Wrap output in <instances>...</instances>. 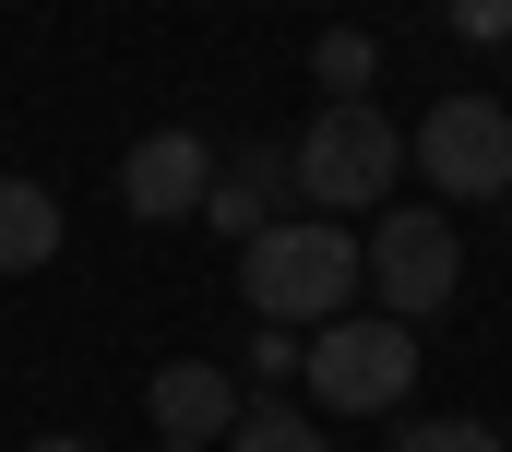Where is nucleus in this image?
<instances>
[{
    "label": "nucleus",
    "mask_w": 512,
    "mask_h": 452,
    "mask_svg": "<svg viewBox=\"0 0 512 452\" xmlns=\"http://www.w3.org/2000/svg\"><path fill=\"white\" fill-rule=\"evenodd\" d=\"M358 286H370V274H358V238L334 215H274L262 238H239V298H251V322L322 334V322H346Z\"/></svg>",
    "instance_id": "obj_1"
},
{
    "label": "nucleus",
    "mask_w": 512,
    "mask_h": 452,
    "mask_svg": "<svg viewBox=\"0 0 512 452\" xmlns=\"http://www.w3.org/2000/svg\"><path fill=\"white\" fill-rule=\"evenodd\" d=\"M393 167H405V131H393L370 96L322 108L298 143H286V179H298V203H310V215H334V226H346V215H370V203L393 191Z\"/></svg>",
    "instance_id": "obj_2"
},
{
    "label": "nucleus",
    "mask_w": 512,
    "mask_h": 452,
    "mask_svg": "<svg viewBox=\"0 0 512 452\" xmlns=\"http://www.w3.org/2000/svg\"><path fill=\"white\" fill-rule=\"evenodd\" d=\"M298 381H310V405H322V417H393V405L417 393V322H382V310L358 322V310H346V322H322V334H310Z\"/></svg>",
    "instance_id": "obj_3"
},
{
    "label": "nucleus",
    "mask_w": 512,
    "mask_h": 452,
    "mask_svg": "<svg viewBox=\"0 0 512 452\" xmlns=\"http://www.w3.org/2000/svg\"><path fill=\"white\" fill-rule=\"evenodd\" d=\"M358 274H370L382 322H429V310H453V286H465V238H453L441 203H393V215L358 238Z\"/></svg>",
    "instance_id": "obj_4"
},
{
    "label": "nucleus",
    "mask_w": 512,
    "mask_h": 452,
    "mask_svg": "<svg viewBox=\"0 0 512 452\" xmlns=\"http://www.w3.org/2000/svg\"><path fill=\"white\" fill-rule=\"evenodd\" d=\"M417 179L441 203H501L512 191V108L501 96H441L417 119Z\"/></svg>",
    "instance_id": "obj_5"
},
{
    "label": "nucleus",
    "mask_w": 512,
    "mask_h": 452,
    "mask_svg": "<svg viewBox=\"0 0 512 452\" xmlns=\"http://www.w3.org/2000/svg\"><path fill=\"white\" fill-rule=\"evenodd\" d=\"M203 191H215V143L203 131H143L120 155V215H143V226L203 215Z\"/></svg>",
    "instance_id": "obj_6"
},
{
    "label": "nucleus",
    "mask_w": 512,
    "mask_h": 452,
    "mask_svg": "<svg viewBox=\"0 0 512 452\" xmlns=\"http://www.w3.org/2000/svg\"><path fill=\"white\" fill-rule=\"evenodd\" d=\"M143 405H155V429H167V441H227V429H239V405H251V393H239V369H227V357H167V369H155V381H143Z\"/></svg>",
    "instance_id": "obj_7"
},
{
    "label": "nucleus",
    "mask_w": 512,
    "mask_h": 452,
    "mask_svg": "<svg viewBox=\"0 0 512 452\" xmlns=\"http://www.w3.org/2000/svg\"><path fill=\"white\" fill-rule=\"evenodd\" d=\"M286 203H298V179H286V143H239V155H215V191H203L215 238H262Z\"/></svg>",
    "instance_id": "obj_8"
},
{
    "label": "nucleus",
    "mask_w": 512,
    "mask_h": 452,
    "mask_svg": "<svg viewBox=\"0 0 512 452\" xmlns=\"http://www.w3.org/2000/svg\"><path fill=\"white\" fill-rule=\"evenodd\" d=\"M36 262H60V191L0 167V274H36Z\"/></svg>",
    "instance_id": "obj_9"
},
{
    "label": "nucleus",
    "mask_w": 512,
    "mask_h": 452,
    "mask_svg": "<svg viewBox=\"0 0 512 452\" xmlns=\"http://www.w3.org/2000/svg\"><path fill=\"white\" fill-rule=\"evenodd\" d=\"M215 452H334V441H322L310 405H274V393H262V405H239V429H227Z\"/></svg>",
    "instance_id": "obj_10"
},
{
    "label": "nucleus",
    "mask_w": 512,
    "mask_h": 452,
    "mask_svg": "<svg viewBox=\"0 0 512 452\" xmlns=\"http://www.w3.org/2000/svg\"><path fill=\"white\" fill-rule=\"evenodd\" d=\"M370 72H382V48H370L358 24H322V48H310V84H322V108L370 96Z\"/></svg>",
    "instance_id": "obj_11"
},
{
    "label": "nucleus",
    "mask_w": 512,
    "mask_h": 452,
    "mask_svg": "<svg viewBox=\"0 0 512 452\" xmlns=\"http://www.w3.org/2000/svg\"><path fill=\"white\" fill-rule=\"evenodd\" d=\"M393 452H512L489 417H417V429H393Z\"/></svg>",
    "instance_id": "obj_12"
},
{
    "label": "nucleus",
    "mask_w": 512,
    "mask_h": 452,
    "mask_svg": "<svg viewBox=\"0 0 512 452\" xmlns=\"http://www.w3.org/2000/svg\"><path fill=\"white\" fill-rule=\"evenodd\" d=\"M298 357H310V334H286V322H262V334L239 345V369H251L262 393H274V381H298Z\"/></svg>",
    "instance_id": "obj_13"
},
{
    "label": "nucleus",
    "mask_w": 512,
    "mask_h": 452,
    "mask_svg": "<svg viewBox=\"0 0 512 452\" xmlns=\"http://www.w3.org/2000/svg\"><path fill=\"white\" fill-rule=\"evenodd\" d=\"M453 36H477V48L512 36V0H453Z\"/></svg>",
    "instance_id": "obj_14"
},
{
    "label": "nucleus",
    "mask_w": 512,
    "mask_h": 452,
    "mask_svg": "<svg viewBox=\"0 0 512 452\" xmlns=\"http://www.w3.org/2000/svg\"><path fill=\"white\" fill-rule=\"evenodd\" d=\"M24 452H96V441H24Z\"/></svg>",
    "instance_id": "obj_15"
},
{
    "label": "nucleus",
    "mask_w": 512,
    "mask_h": 452,
    "mask_svg": "<svg viewBox=\"0 0 512 452\" xmlns=\"http://www.w3.org/2000/svg\"><path fill=\"white\" fill-rule=\"evenodd\" d=\"M155 452H203V441H155Z\"/></svg>",
    "instance_id": "obj_16"
},
{
    "label": "nucleus",
    "mask_w": 512,
    "mask_h": 452,
    "mask_svg": "<svg viewBox=\"0 0 512 452\" xmlns=\"http://www.w3.org/2000/svg\"><path fill=\"white\" fill-rule=\"evenodd\" d=\"M501 215H512V191H501Z\"/></svg>",
    "instance_id": "obj_17"
}]
</instances>
